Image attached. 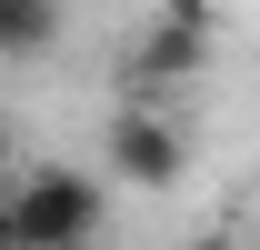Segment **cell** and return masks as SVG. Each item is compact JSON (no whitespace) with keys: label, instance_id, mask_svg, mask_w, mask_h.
Listing matches in <instances>:
<instances>
[{"label":"cell","instance_id":"obj_5","mask_svg":"<svg viewBox=\"0 0 260 250\" xmlns=\"http://www.w3.org/2000/svg\"><path fill=\"white\" fill-rule=\"evenodd\" d=\"M0 250H20V230H10V200H0Z\"/></svg>","mask_w":260,"mask_h":250},{"label":"cell","instance_id":"obj_1","mask_svg":"<svg viewBox=\"0 0 260 250\" xmlns=\"http://www.w3.org/2000/svg\"><path fill=\"white\" fill-rule=\"evenodd\" d=\"M10 230H20V250H90L100 240V180L90 170H30L10 190Z\"/></svg>","mask_w":260,"mask_h":250},{"label":"cell","instance_id":"obj_4","mask_svg":"<svg viewBox=\"0 0 260 250\" xmlns=\"http://www.w3.org/2000/svg\"><path fill=\"white\" fill-rule=\"evenodd\" d=\"M60 40V0H0V60H30Z\"/></svg>","mask_w":260,"mask_h":250},{"label":"cell","instance_id":"obj_3","mask_svg":"<svg viewBox=\"0 0 260 250\" xmlns=\"http://www.w3.org/2000/svg\"><path fill=\"white\" fill-rule=\"evenodd\" d=\"M180 160H190V140L170 130V110H150V100H140V110H120V120H110V170H120L130 190H170V180H180Z\"/></svg>","mask_w":260,"mask_h":250},{"label":"cell","instance_id":"obj_6","mask_svg":"<svg viewBox=\"0 0 260 250\" xmlns=\"http://www.w3.org/2000/svg\"><path fill=\"white\" fill-rule=\"evenodd\" d=\"M190 250H240V240H220V230H210V240H190Z\"/></svg>","mask_w":260,"mask_h":250},{"label":"cell","instance_id":"obj_2","mask_svg":"<svg viewBox=\"0 0 260 250\" xmlns=\"http://www.w3.org/2000/svg\"><path fill=\"white\" fill-rule=\"evenodd\" d=\"M200 70H210V0H160L150 40L130 50V80H140V90H180Z\"/></svg>","mask_w":260,"mask_h":250},{"label":"cell","instance_id":"obj_7","mask_svg":"<svg viewBox=\"0 0 260 250\" xmlns=\"http://www.w3.org/2000/svg\"><path fill=\"white\" fill-rule=\"evenodd\" d=\"M0 160H10V130H0Z\"/></svg>","mask_w":260,"mask_h":250}]
</instances>
